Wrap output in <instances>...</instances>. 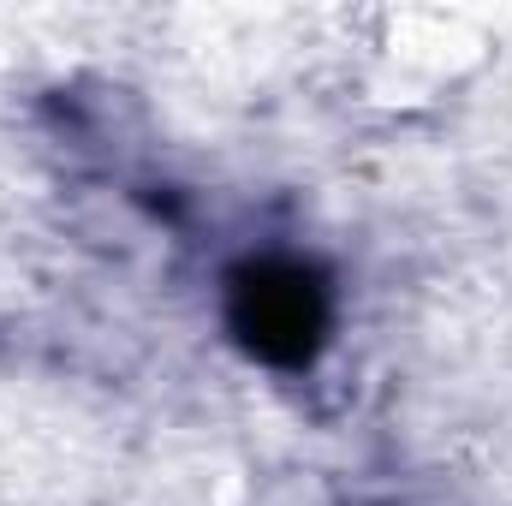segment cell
Instances as JSON below:
<instances>
[{"label":"cell","mask_w":512,"mask_h":506,"mask_svg":"<svg viewBox=\"0 0 512 506\" xmlns=\"http://www.w3.org/2000/svg\"><path fill=\"white\" fill-rule=\"evenodd\" d=\"M227 328L268 370H310L334 328V286L304 256H245L227 274Z\"/></svg>","instance_id":"cell-1"}]
</instances>
